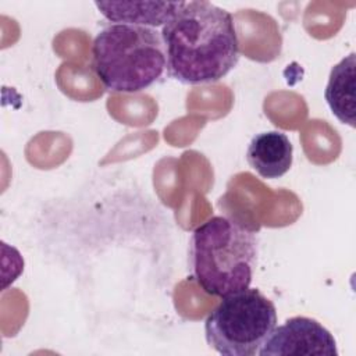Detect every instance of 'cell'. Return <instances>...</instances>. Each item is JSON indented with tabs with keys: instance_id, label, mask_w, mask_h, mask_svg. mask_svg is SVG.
Returning a JSON list of instances; mask_svg holds the SVG:
<instances>
[{
	"instance_id": "cell-1",
	"label": "cell",
	"mask_w": 356,
	"mask_h": 356,
	"mask_svg": "<svg viewBox=\"0 0 356 356\" xmlns=\"http://www.w3.org/2000/svg\"><path fill=\"white\" fill-rule=\"evenodd\" d=\"M167 72L184 85L214 83L239 61V40L232 15L206 0L184 6L161 28Z\"/></svg>"
},
{
	"instance_id": "cell-2",
	"label": "cell",
	"mask_w": 356,
	"mask_h": 356,
	"mask_svg": "<svg viewBox=\"0 0 356 356\" xmlns=\"http://www.w3.org/2000/svg\"><path fill=\"white\" fill-rule=\"evenodd\" d=\"M256 234L227 216H214L189 239L188 268L209 295L224 298L250 286L257 266Z\"/></svg>"
},
{
	"instance_id": "cell-3",
	"label": "cell",
	"mask_w": 356,
	"mask_h": 356,
	"mask_svg": "<svg viewBox=\"0 0 356 356\" xmlns=\"http://www.w3.org/2000/svg\"><path fill=\"white\" fill-rule=\"evenodd\" d=\"M93 68L103 85L118 93L153 86L167 71V53L157 28L108 24L92 46Z\"/></svg>"
},
{
	"instance_id": "cell-4",
	"label": "cell",
	"mask_w": 356,
	"mask_h": 356,
	"mask_svg": "<svg viewBox=\"0 0 356 356\" xmlns=\"http://www.w3.org/2000/svg\"><path fill=\"white\" fill-rule=\"evenodd\" d=\"M221 299L204 321L209 346L225 356L259 355L277 327L274 303L250 286Z\"/></svg>"
},
{
	"instance_id": "cell-5",
	"label": "cell",
	"mask_w": 356,
	"mask_h": 356,
	"mask_svg": "<svg viewBox=\"0 0 356 356\" xmlns=\"http://www.w3.org/2000/svg\"><path fill=\"white\" fill-rule=\"evenodd\" d=\"M334 335L317 320L303 316L288 318L275 327L261 349L260 356H337Z\"/></svg>"
},
{
	"instance_id": "cell-6",
	"label": "cell",
	"mask_w": 356,
	"mask_h": 356,
	"mask_svg": "<svg viewBox=\"0 0 356 356\" xmlns=\"http://www.w3.org/2000/svg\"><path fill=\"white\" fill-rule=\"evenodd\" d=\"M246 160L261 178H281L289 171L293 161L292 142L281 131L256 134L249 142Z\"/></svg>"
},
{
	"instance_id": "cell-7",
	"label": "cell",
	"mask_w": 356,
	"mask_h": 356,
	"mask_svg": "<svg viewBox=\"0 0 356 356\" xmlns=\"http://www.w3.org/2000/svg\"><path fill=\"white\" fill-rule=\"evenodd\" d=\"M95 6L111 24L163 28L184 1H96Z\"/></svg>"
},
{
	"instance_id": "cell-8",
	"label": "cell",
	"mask_w": 356,
	"mask_h": 356,
	"mask_svg": "<svg viewBox=\"0 0 356 356\" xmlns=\"http://www.w3.org/2000/svg\"><path fill=\"white\" fill-rule=\"evenodd\" d=\"M331 113L342 122L355 128L356 114V54L350 53L335 64L324 90Z\"/></svg>"
}]
</instances>
